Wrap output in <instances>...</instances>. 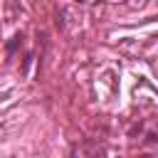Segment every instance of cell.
Listing matches in <instances>:
<instances>
[{
  "mask_svg": "<svg viewBox=\"0 0 158 158\" xmlns=\"http://www.w3.org/2000/svg\"><path fill=\"white\" fill-rule=\"evenodd\" d=\"M22 40H25V37H22V32H17V35L12 37V42L7 44V54H12V52H15L17 47H22Z\"/></svg>",
  "mask_w": 158,
  "mask_h": 158,
  "instance_id": "obj_1",
  "label": "cell"
},
{
  "mask_svg": "<svg viewBox=\"0 0 158 158\" xmlns=\"http://www.w3.org/2000/svg\"><path fill=\"white\" fill-rule=\"evenodd\" d=\"M141 158H148V156H141Z\"/></svg>",
  "mask_w": 158,
  "mask_h": 158,
  "instance_id": "obj_2",
  "label": "cell"
},
{
  "mask_svg": "<svg viewBox=\"0 0 158 158\" xmlns=\"http://www.w3.org/2000/svg\"><path fill=\"white\" fill-rule=\"evenodd\" d=\"M79 2H81V0H79Z\"/></svg>",
  "mask_w": 158,
  "mask_h": 158,
  "instance_id": "obj_3",
  "label": "cell"
}]
</instances>
